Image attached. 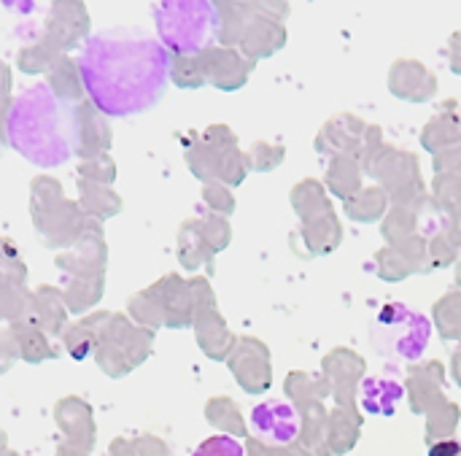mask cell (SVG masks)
I'll return each mask as SVG.
<instances>
[{
  "label": "cell",
  "instance_id": "5b68a950",
  "mask_svg": "<svg viewBox=\"0 0 461 456\" xmlns=\"http://www.w3.org/2000/svg\"><path fill=\"white\" fill-rule=\"evenodd\" d=\"M251 435L270 446H286L300 435V414L286 400H262L249 414Z\"/></svg>",
  "mask_w": 461,
  "mask_h": 456
},
{
  "label": "cell",
  "instance_id": "ba28073f",
  "mask_svg": "<svg viewBox=\"0 0 461 456\" xmlns=\"http://www.w3.org/2000/svg\"><path fill=\"white\" fill-rule=\"evenodd\" d=\"M459 454H461V446L459 443H454V441L438 443V446H432V451H429V456H459Z\"/></svg>",
  "mask_w": 461,
  "mask_h": 456
},
{
  "label": "cell",
  "instance_id": "277c9868",
  "mask_svg": "<svg viewBox=\"0 0 461 456\" xmlns=\"http://www.w3.org/2000/svg\"><path fill=\"white\" fill-rule=\"evenodd\" d=\"M208 0H162L157 5V24L162 43L173 51H197L211 32Z\"/></svg>",
  "mask_w": 461,
  "mask_h": 456
},
{
  "label": "cell",
  "instance_id": "8992f818",
  "mask_svg": "<svg viewBox=\"0 0 461 456\" xmlns=\"http://www.w3.org/2000/svg\"><path fill=\"white\" fill-rule=\"evenodd\" d=\"M405 400V384L389 376H367L359 387V406L370 416H394Z\"/></svg>",
  "mask_w": 461,
  "mask_h": 456
},
{
  "label": "cell",
  "instance_id": "6da1fadb",
  "mask_svg": "<svg viewBox=\"0 0 461 456\" xmlns=\"http://www.w3.org/2000/svg\"><path fill=\"white\" fill-rule=\"evenodd\" d=\"M78 70L92 103L108 116L149 108L167 81V51L140 30L119 27L86 41Z\"/></svg>",
  "mask_w": 461,
  "mask_h": 456
},
{
  "label": "cell",
  "instance_id": "3957f363",
  "mask_svg": "<svg viewBox=\"0 0 461 456\" xmlns=\"http://www.w3.org/2000/svg\"><path fill=\"white\" fill-rule=\"evenodd\" d=\"M429 338H432L429 319L405 303H386L370 324L373 349L397 362L421 360L429 346Z\"/></svg>",
  "mask_w": 461,
  "mask_h": 456
},
{
  "label": "cell",
  "instance_id": "52a82bcc",
  "mask_svg": "<svg viewBox=\"0 0 461 456\" xmlns=\"http://www.w3.org/2000/svg\"><path fill=\"white\" fill-rule=\"evenodd\" d=\"M192 456H243V446L232 435H211L194 449Z\"/></svg>",
  "mask_w": 461,
  "mask_h": 456
},
{
  "label": "cell",
  "instance_id": "7a4b0ae2",
  "mask_svg": "<svg viewBox=\"0 0 461 456\" xmlns=\"http://www.w3.org/2000/svg\"><path fill=\"white\" fill-rule=\"evenodd\" d=\"M8 141L19 154L41 168L62 165L73 151V122L68 105L46 84L30 87L11 105Z\"/></svg>",
  "mask_w": 461,
  "mask_h": 456
}]
</instances>
